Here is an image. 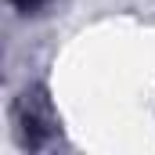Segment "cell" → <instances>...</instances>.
Masks as SVG:
<instances>
[{"instance_id": "1", "label": "cell", "mask_w": 155, "mask_h": 155, "mask_svg": "<svg viewBox=\"0 0 155 155\" xmlns=\"http://www.w3.org/2000/svg\"><path fill=\"white\" fill-rule=\"evenodd\" d=\"M15 4H18V7H22L25 15H29V11H40V7H43L47 0H15Z\"/></svg>"}]
</instances>
